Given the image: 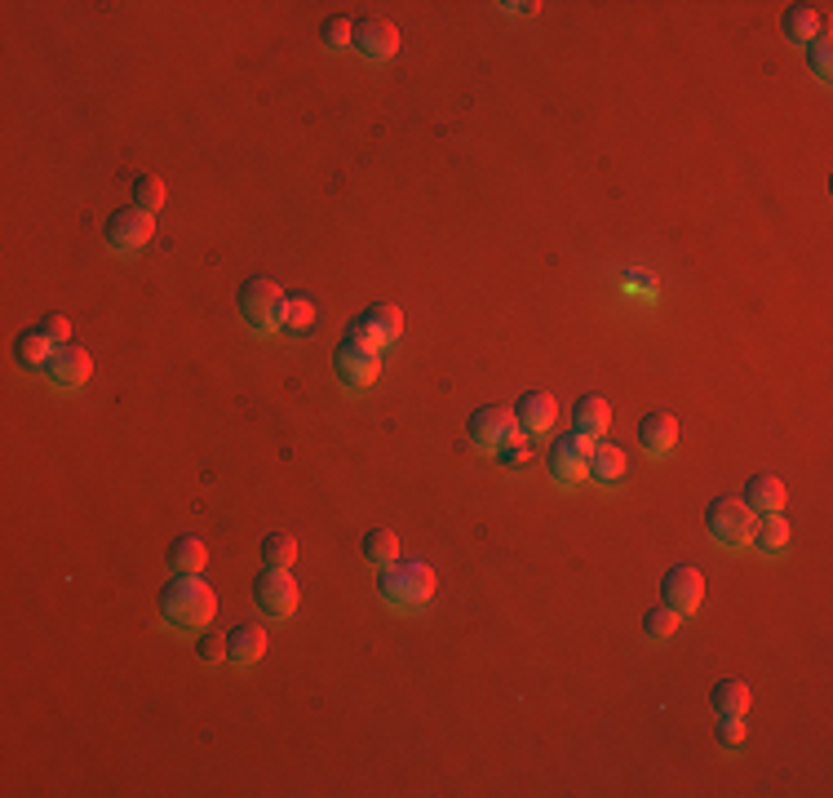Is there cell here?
<instances>
[{
	"label": "cell",
	"mask_w": 833,
	"mask_h": 798,
	"mask_svg": "<svg viewBox=\"0 0 833 798\" xmlns=\"http://www.w3.org/2000/svg\"><path fill=\"white\" fill-rule=\"evenodd\" d=\"M218 617V595L204 577H174L160 590V621L174 630H209Z\"/></svg>",
	"instance_id": "1"
},
{
	"label": "cell",
	"mask_w": 833,
	"mask_h": 798,
	"mask_svg": "<svg viewBox=\"0 0 833 798\" xmlns=\"http://www.w3.org/2000/svg\"><path fill=\"white\" fill-rule=\"evenodd\" d=\"M435 595V568L422 559H395V564L377 568V599L395 612H416Z\"/></svg>",
	"instance_id": "2"
},
{
	"label": "cell",
	"mask_w": 833,
	"mask_h": 798,
	"mask_svg": "<svg viewBox=\"0 0 833 798\" xmlns=\"http://www.w3.org/2000/svg\"><path fill=\"white\" fill-rule=\"evenodd\" d=\"M239 315L254 325L258 333H275L284 319V289L267 275H254L239 284Z\"/></svg>",
	"instance_id": "3"
},
{
	"label": "cell",
	"mask_w": 833,
	"mask_h": 798,
	"mask_svg": "<svg viewBox=\"0 0 833 798\" xmlns=\"http://www.w3.org/2000/svg\"><path fill=\"white\" fill-rule=\"evenodd\" d=\"M332 373H338V382H342L347 390H364V386H373L377 373H382V351L368 347V342H360V338H342L338 351H332Z\"/></svg>",
	"instance_id": "4"
},
{
	"label": "cell",
	"mask_w": 833,
	"mask_h": 798,
	"mask_svg": "<svg viewBox=\"0 0 833 798\" xmlns=\"http://www.w3.org/2000/svg\"><path fill=\"white\" fill-rule=\"evenodd\" d=\"M466 435H470V444H474V448H483V453H496V448H506V444L524 439L515 409H496V404L474 409V413H470V422H466Z\"/></svg>",
	"instance_id": "5"
},
{
	"label": "cell",
	"mask_w": 833,
	"mask_h": 798,
	"mask_svg": "<svg viewBox=\"0 0 833 798\" xmlns=\"http://www.w3.org/2000/svg\"><path fill=\"white\" fill-rule=\"evenodd\" d=\"M705 528L718 545L727 550H740L749 545V528H754V515H749V506L740 497H714L709 511H705Z\"/></svg>",
	"instance_id": "6"
},
{
	"label": "cell",
	"mask_w": 833,
	"mask_h": 798,
	"mask_svg": "<svg viewBox=\"0 0 833 798\" xmlns=\"http://www.w3.org/2000/svg\"><path fill=\"white\" fill-rule=\"evenodd\" d=\"M586 461H590V439H580L576 431H567V435H559V439L550 444V453H545V474L554 479L559 489H572V484H580V479H586Z\"/></svg>",
	"instance_id": "7"
},
{
	"label": "cell",
	"mask_w": 833,
	"mask_h": 798,
	"mask_svg": "<svg viewBox=\"0 0 833 798\" xmlns=\"http://www.w3.org/2000/svg\"><path fill=\"white\" fill-rule=\"evenodd\" d=\"M151 231H155V222H151V213H142L138 204L116 209V213L107 218V226H103L107 245H112L116 254H125V258H133V254H142V249L151 245Z\"/></svg>",
	"instance_id": "8"
},
{
	"label": "cell",
	"mask_w": 833,
	"mask_h": 798,
	"mask_svg": "<svg viewBox=\"0 0 833 798\" xmlns=\"http://www.w3.org/2000/svg\"><path fill=\"white\" fill-rule=\"evenodd\" d=\"M399 333H403V310L399 306H390V302H373L368 310H360L351 325H347V338H360V342H368V347H390V342H399Z\"/></svg>",
	"instance_id": "9"
},
{
	"label": "cell",
	"mask_w": 833,
	"mask_h": 798,
	"mask_svg": "<svg viewBox=\"0 0 833 798\" xmlns=\"http://www.w3.org/2000/svg\"><path fill=\"white\" fill-rule=\"evenodd\" d=\"M351 49H355L360 58H368V62H390V58L399 54V27H395L390 19H377V14L355 19Z\"/></svg>",
	"instance_id": "10"
},
{
	"label": "cell",
	"mask_w": 833,
	"mask_h": 798,
	"mask_svg": "<svg viewBox=\"0 0 833 798\" xmlns=\"http://www.w3.org/2000/svg\"><path fill=\"white\" fill-rule=\"evenodd\" d=\"M660 603L670 608V612H679V617L696 612L705 603V577L696 568H688V564L670 568V573L660 577Z\"/></svg>",
	"instance_id": "11"
},
{
	"label": "cell",
	"mask_w": 833,
	"mask_h": 798,
	"mask_svg": "<svg viewBox=\"0 0 833 798\" xmlns=\"http://www.w3.org/2000/svg\"><path fill=\"white\" fill-rule=\"evenodd\" d=\"M90 373H94L90 351H85V347H71V342L54 347V355H49V364H45V377H49L54 390H80V386L90 382Z\"/></svg>",
	"instance_id": "12"
},
{
	"label": "cell",
	"mask_w": 833,
	"mask_h": 798,
	"mask_svg": "<svg viewBox=\"0 0 833 798\" xmlns=\"http://www.w3.org/2000/svg\"><path fill=\"white\" fill-rule=\"evenodd\" d=\"M254 599H258V608L267 612V617H293L297 612V582L289 577V568H267L262 577H258V586H254Z\"/></svg>",
	"instance_id": "13"
},
{
	"label": "cell",
	"mask_w": 833,
	"mask_h": 798,
	"mask_svg": "<svg viewBox=\"0 0 833 798\" xmlns=\"http://www.w3.org/2000/svg\"><path fill=\"white\" fill-rule=\"evenodd\" d=\"M267 653V630L258 621H239L226 630V661L231 666H258Z\"/></svg>",
	"instance_id": "14"
},
{
	"label": "cell",
	"mask_w": 833,
	"mask_h": 798,
	"mask_svg": "<svg viewBox=\"0 0 833 798\" xmlns=\"http://www.w3.org/2000/svg\"><path fill=\"white\" fill-rule=\"evenodd\" d=\"M608 426H612V409H608L603 395H580L576 404H572V431H576L580 439L599 444V439L608 435Z\"/></svg>",
	"instance_id": "15"
},
{
	"label": "cell",
	"mask_w": 833,
	"mask_h": 798,
	"mask_svg": "<svg viewBox=\"0 0 833 798\" xmlns=\"http://www.w3.org/2000/svg\"><path fill=\"white\" fill-rule=\"evenodd\" d=\"M679 444V418L665 413V409H652L643 422H638V448L647 457H665Z\"/></svg>",
	"instance_id": "16"
},
{
	"label": "cell",
	"mask_w": 833,
	"mask_h": 798,
	"mask_svg": "<svg viewBox=\"0 0 833 798\" xmlns=\"http://www.w3.org/2000/svg\"><path fill=\"white\" fill-rule=\"evenodd\" d=\"M781 32H785V40H794V45H811L816 36H824V5H789L785 14H781Z\"/></svg>",
	"instance_id": "17"
},
{
	"label": "cell",
	"mask_w": 833,
	"mask_h": 798,
	"mask_svg": "<svg viewBox=\"0 0 833 798\" xmlns=\"http://www.w3.org/2000/svg\"><path fill=\"white\" fill-rule=\"evenodd\" d=\"M515 418H519V431H524V435H545V431L554 426L559 409H554V399H550L545 390H524L519 404H515Z\"/></svg>",
	"instance_id": "18"
},
{
	"label": "cell",
	"mask_w": 833,
	"mask_h": 798,
	"mask_svg": "<svg viewBox=\"0 0 833 798\" xmlns=\"http://www.w3.org/2000/svg\"><path fill=\"white\" fill-rule=\"evenodd\" d=\"M625 470H630V461H625V453L617 448V444H590V461H586V479H595V484H603V489H612V484H621L625 479Z\"/></svg>",
	"instance_id": "19"
},
{
	"label": "cell",
	"mask_w": 833,
	"mask_h": 798,
	"mask_svg": "<svg viewBox=\"0 0 833 798\" xmlns=\"http://www.w3.org/2000/svg\"><path fill=\"white\" fill-rule=\"evenodd\" d=\"M740 502L749 506V515H781V506H785V484H781L776 474H754V479L744 484Z\"/></svg>",
	"instance_id": "20"
},
{
	"label": "cell",
	"mask_w": 833,
	"mask_h": 798,
	"mask_svg": "<svg viewBox=\"0 0 833 798\" xmlns=\"http://www.w3.org/2000/svg\"><path fill=\"white\" fill-rule=\"evenodd\" d=\"M204 564H209V545H204L196 532H183V537L169 545V568H174L178 577H200Z\"/></svg>",
	"instance_id": "21"
},
{
	"label": "cell",
	"mask_w": 833,
	"mask_h": 798,
	"mask_svg": "<svg viewBox=\"0 0 833 798\" xmlns=\"http://www.w3.org/2000/svg\"><path fill=\"white\" fill-rule=\"evenodd\" d=\"M749 545L759 554H781L789 545V519L785 515H759L754 528H749Z\"/></svg>",
	"instance_id": "22"
},
{
	"label": "cell",
	"mask_w": 833,
	"mask_h": 798,
	"mask_svg": "<svg viewBox=\"0 0 833 798\" xmlns=\"http://www.w3.org/2000/svg\"><path fill=\"white\" fill-rule=\"evenodd\" d=\"M49 355H54V342H49V338H45L40 329H23V333L14 338V360H19V368L45 373Z\"/></svg>",
	"instance_id": "23"
},
{
	"label": "cell",
	"mask_w": 833,
	"mask_h": 798,
	"mask_svg": "<svg viewBox=\"0 0 833 798\" xmlns=\"http://www.w3.org/2000/svg\"><path fill=\"white\" fill-rule=\"evenodd\" d=\"M709 705H714L718 718H744V709H749V688H744L740 679H718L714 692H709Z\"/></svg>",
	"instance_id": "24"
},
{
	"label": "cell",
	"mask_w": 833,
	"mask_h": 798,
	"mask_svg": "<svg viewBox=\"0 0 833 798\" xmlns=\"http://www.w3.org/2000/svg\"><path fill=\"white\" fill-rule=\"evenodd\" d=\"M315 325V302L306 293H284V319H280V333L289 338H306Z\"/></svg>",
	"instance_id": "25"
},
{
	"label": "cell",
	"mask_w": 833,
	"mask_h": 798,
	"mask_svg": "<svg viewBox=\"0 0 833 798\" xmlns=\"http://www.w3.org/2000/svg\"><path fill=\"white\" fill-rule=\"evenodd\" d=\"M364 559H368L373 568L395 564V559H399V537H395L390 528H373V532L364 537Z\"/></svg>",
	"instance_id": "26"
},
{
	"label": "cell",
	"mask_w": 833,
	"mask_h": 798,
	"mask_svg": "<svg viewBox=\"0 0 833 798\" xmlns=\"http://www.w3.org/2000/svg\"><path fill=\"white\" fill-rule=\"evenodd\" d=\"M293 559H297V541L289 532H271L262 541V564L267 568H293Z\"/></svg>",
	"instance_id": "27"
},
{
	"label": "cell",
	"mask_w": 833,
	"mask_h": 798,
	"mask_svg": "<svg viewBox=\"0 0 833 798\" xmlns=\"http://www.w3.org/2000/svg\"><path fill=\"white\" fill-rule=\"evenodd\" d=\"M351 36H355V23H351L347 14H332V19H324V27H319V45L332 49V54L351 49Z\"/></svg>",
	"instance_id": "28"
},
{
	"label": "cell",
	"mask_w": 833,
	"mask_h": 798,
	"mask_svg": "<svg viewBox=\"0 0 833 798\" xmlns=\"http://www.w3.org/2000/svg\"><path fill=\"white\" fill-rule=\"evenodd\" d=\"M679 630V612H670L665 603H656L652 612H643V634L652 638V644H665V638H670Z\"/></svg>",
	"instance_id": "29"
},
{
	"label": "cell",
	"mask_w": 833,
	"mask_h": 798,
	"mask_svg": "<svg viewBox=\"0 0 833 798\" xmlns=\"http://www.w3.org/2000/svg\"><path fill=\"white\" fill-rule=\"evenodd\" d=\"M129 191H133V204H138L142 213H151V218H155V209L164 204V183H160L155 174H138Z\"/></svg>",
	"instance_id": "30"
},
{
	"label": "cell",
	"mask_w": 833,
	"mask_h": 798,
	"mask_svg": "<svg viewBox=\"0 0 833 798\" xmlns=\"http://www.w3.org/2000/svg\"><path fill=\"white\" fill-rule=\"evenodd\" d=\"M807 62H811V75H816V80H829V71H833V45H829V36H816V40L807 45Z\"/></svg>",
	"instance_id": "31"
},
{
	"label": "cell",
	"mask_w": 833,
	"mask_h": 798,
	"mask_svg": "<svg viewBox=\"0 0 833 798\" xmlns=\"http://www.w3.org/2000/svg\"><path fill=\"white\" fill-rule=\"evenodd\" d=\"M36 329H40V333H45V338H49L54 347L71 342V319H67V315H58V310H54V315H45V319H40Z\"/></svg>",
	"instance_id": "32"
},
{
	"label": "cell",
	"mask_w": 833,
	"mask_h": 798,
	"mask_svg": "<svg viewBox=\"0 0 833 798\" xmlns=\"http://www.w3.org/2000/svg\"><path fill=\"white\" fill-rule=\"evenodd\" d=\"M196 657H200L204 666L222 661V657H226V638H218V634H209V630H204V634L196 638Z\"/></svg>",
	"instance_id": "33"
},
{
	"label": "cell",
	"mask_w": 833,
	"mask_h": 798,
	"mask_svg": "<svg viewBox=\"0 0 833 798\" xmlns=\"http://www.w3.org/2000/svg\"><path fill=\"white\" fill-rule=\"evenodd\" d=\"M718 746L723 750H740L744 746V724H740V718H718Z\"/></svg>",
	"instance_id": "34"
},
{
	"label": "cell",
	"mask_w": 833,
	"mask_h": 798,
	"mask_svg": "<svg viewBox=\"0 0 833 798\" xmlns=\"http://www.w3.org/2000/svg\"><path fill=\"white\" fill-rule=\"evenodd\" d=\"M496 461H502V466H528V444L515 439V444H506V448H496Z\"/></svg>",
	"instance_id": "35"
},
{
	"label": "cell",
	"mask_w": 833,
	"mask_h": 798,
	"mask_svg": "<svg viewBox=\"0 0 833 798\" xmlns=\"http://www.w3.org/2000/svg\"><path fill=\"white\" fill-rule=\"evenodd\" d=\"M625 289H643V297H652V293H656V280L643 275V271H634V275H625Z\"/></svg>",
	"instance_id": "36"
}]
</instances>
